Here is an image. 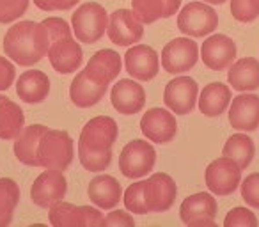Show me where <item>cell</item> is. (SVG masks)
Wrapping results in <instances>:
<instances>
[{"mask_svg": "<svg viewBox=\"0 0 259 227\" xmlns=\"http://www.w3.org/2000/svg\"><path fill=\"white\" fill-rule=\"evenodd\" d=\"M119 128L112 117L98 116L85 123L78 141L80 163L89 172H101L112 162V149L117 141Z\"/></svg>", "mask_w": 259, "mask_h": 227, "instance_id": "cell-1", "label": "cell"}, {"mask_svg": "<svg viewBox=\"0 0 259 227\" xmlns=\"http://www.w3.org/2000/svg\"><path fill=\"white\" fill-rule=\"evenodd\" d=\"M50 34L45 23L37 22H18L6 32L4 52L18 66H34L48 55Z\"/></svg>", "mask_w": 259, "mask_h": 227, "instance_id": "cell-2", "label": "cell"}, {"mask_svg": "<svg viewBox=\"0 0 259 227\" xmlns=\"http://www.w3.org/2000/svg\"><path fill=\"white\" fill-rule=\"evenodd\" d=\"M43 23L50 34L48 59L52 68L61 75L76 71L82 66L83 54L80 43L73 37L69 23L62 18H47Z\"/></svg>", "mask_w": 259, "mask_h": 227, "instance_id": "cell-3", "label": "cell"}, {"mask_svg": "<svg viewBox=\"0 0 259 227\" xmlns=\"http://www.w3.org/2000/svg\"><path fill=\"white\" fill-rule=\"evenodd\" d=\"M37 167L66 170L73 162V141L66 131L48 128L37 144Z\"/></svg>", "mask_w": 259, "mask_h": 227, "instance_id": "cell-4", "label": "cell"}, {"mask_svg": "<svg viewBox=\"0 0 259 227\" xmlns=\"http://www.w3.org/2000/svg\"><path fill=\"white\" fill-rule=\"evenodd\" d=\"M108 13L98 2H85L71 16V29L80 43L93 44L103 37L108 29Z\"/></svg>", "mask_w": 259, "mask_h": 227, "instance_id": "cell-5", "label": "cell"}, {"mask_svg": "<svg viewBox=\"0 0 259 227\" xmlns=\"http://www.w3.org/2000/svg\"><path fill=\"white\" fill-rule=\"evenodd\" d=\"M142 208L148 213H163L172 208L178 195L176 181L165 172H155L148 179H141Z\"/></svg>", "mask_w": 259, "mask_h": 227, "instance_id": "cell-6", "label": "cell"}, {"mask_svg": "<svg viewBox=\"0 0 259 227\" xmlns=\"http://www.w3.org/2000/svg\"><path fill=\"white\" fill-rule=\"evenodd\" d=\"M156 151L149 142L135 139L122 148L119 155V170L130 179L144 177L155 169Z\"/></svg>", "mask_w": 259, "mask_h": 227, "instance_id": "cell-7", "label": "cell"}, {"mask_svg": "<svg viewBox=\"0 0 259 227\" xmlns=\"http://www.w3.org/2000/svg\"><path fill=\"white\" fill-rule=\"evenodd\" d=\"M219 27V15L208 2H190L178 15V29L190 37H204Z\"/></svg>", "mask_w": 259, "mask_h": 227, "instance_id": "cell-8", "label": "cell"}, {"mask_svg": "<svg viewBox=\"0 0 259 227\" xmlns=\"http://www.w3.org/2000/svg\"><path fill=\"white\" fill-rule=\"evenodd\" d=\"M48 220L55 227H100L103 225L105 216L98 206H75L61 201L50 208Z\"/></svg>", "mask_w": 259, "mask_h": 227, "instance_id": "cell-9", "label": "cell"}, {"mask_svg": "<svg viewBox=\"0 0 259 227\" xmlns=\"http://www.w3.org/2000/svg\"><path fill=\"white\" fill-rule=\"evenodd\" d=\"M206 187L215 195H231L236 192L241 181V167L233 158H217L206 167Z\"/></svg>", "mask_w": 259, "mask_h": 227, "instance_id": "cell-10", "label": "cell"}, {"mask_svg": "<svg viewBox=\"0 0 259 227\" xmlns=\"http://www.w3.org/2000/svg\"><path fill=\"white\" fill-rule=\"evenodd\" d=\"M160 59L167 73L180 75V73L190 71L199 61L197 43L190 37H176L163 47Z\"/></svg>", "mask_w": 259, "mask_h": 227, "instance_id": "cell-11", "label": "cell"}, {"mask_svg": "<svg viewBox=\"0 0 259 227\" xmlns=\"http://www.w3.org/2000/svg\"><path fill=\"white\" fill-rule=\"evenodd\" d=\"M68 192V181H66L62 170L47 169L36 177L32 188H30V199L39 208L50 209L54 204L61 202Z\"/></svg>", "mask_w": 259, "mask_h": 227, "instance_id": "cell-12", "label": "cell"}, {"mask_svg": "<svg viewBox=\"0 0 259 227\" xmlns=\"http://www.w3.org/2000/svg\"><path fill=\"white\" fill-rule=\"evenodd\" d=\"M199 85L192 76H178L170 80L163 90V103L178 116H187L197 103Z\"/></svg>", "mask_w": 259, "mask_h": 227, "instance_id": "cell-13", "label": "cell"}, {"mask_svg": "<svg viewBox=\"0 0 259 227\" xmlns=\"http://www.w3.org/2000/svg\"><path fill=\"white\" fill-rule=\"evenodd\" d=\"M180 218L188 227H206L215 225L217 218V201L208 192L188 195L180 208Z\"/></svg>", "mask_w": 259, "mask_h": 227, "instance_id": "cell-14", "label": "cell"}, {"mask_svg": "<svg viewBox=\"0 0 259 227\" xmlns=\"http://www.w3.org/2000/svg\"><path fill=\"white\" fill-rule=\"evenodd\" d=\"M107 34L117 47H132L144 37V23L139 22L134 11L117 9L108 18Z\"/></svg>", "mask_w": 259, "mask_h": 227, "instance_id": "cell-15", "label": "cell"}, {"mask_svg": "<svg viewBox=\"0 0 259 227\" xmlns=\"http://www.w3.org/2000/svg\"><path fill=\"white\" fill-rule=\"evenodd\" d=\"M141 131L155 144H169L178 131L174 112L165 108H149L141 119Z\"/></svg>", "mask_w": 259, "mask_h": 227, "instance_id": "cell-16", "label": "cell"}, {"mask_svg": "<svg viewBox=\"0 0 259 227\" xmlns=\"http://www.w3.org/2000/svg\"><path fill=\"white\" fill-rule=\"evenodd\" d=\"M124 68L139 82H149L158 75L160 57L149 44H135L124 55Z\"/></svg>", "mask_w": 259, "mask_h": 227, "instance_id": "cell-17", "label": "cell"}, {"mask_svg": "<svg viewBox=\"0 0 259 227\" xmlns=\"http://www.w3.org/2000/svg\"><path fill=\"white\" fill-rule=\"evenodd\" d=\"M201 59L211 71H224L236 59V44L226 34H213L202 43Z\"/></svg>", "mask_w": 259, "mask_h": 227, "instance_id": "cell-18", "label": "cell"}, {"mask_svg": "<svg viewBox=\"0 0 259 227\" xmlns=\"http://www.w3.org/2000/svg\"><path fill=\"white\" fill-rule=\"evenodd\" d=\"M112 107L122 116H134L144 108L146 90L135 80H119L110 93Z\"/></svg>", "mask_w": 259, "mask_h": 227, "instance_id": "cell-19", "label": "cell"}, {"mask_svg": "<svg viewBox=\"0 0 259 227\" xmlns=\"http://www.w3.org/2000/svg\"><path fill=\"white\" fill-rule=\"evenodd\" d=\"M107 89H108V83H103L101 80L94 78L83 68V71H80L73 78L71 85H69V100L76 107L89 108L103 100V96L107 94Z\"/></svg>", "mask_w": 259, "mask_h": 227, "instance_id": "cell-20", "label": "cell"}, {"mask_svg": "<svg viewBox=\"0 0 259 227\" xmlns=\"http://www.w3.org/2000/svg\"><path fill=\"white\" fill-rule=\"evenodd\" d=\"M229 123L238 131H254L259 128V96L240 94L229 107Z\"/></svg>", "mask_w": 259, "mask_h": 227, "instance_id": "cell-21", "label": "cell"}, {"mask_svg": "<svg viewBox=\"0 0 259 227\" xmlns=\"http://www.w3.org/2000/svg\"><path fill=\"white\" fill-rule=\"evenodd\" d=\"M16 94L29 105L43 103L50 94V78L41 69H29L16 82Z\"/></svg>", "mask_w": 259, "mask_h": 227, "instance_id": "cell-22", "label": "cell"}, {"mask_svg": "<svg viewBox=\"0 0 259 227\" xmlns=\"http://www.w3.org/2000/svg\"><path fill=\"white\" fill-rule=\"evenodd\" d=\"M87 194H89L91 202L100 209H112L121 201L122 188L121 183L114 176L98 174L94 179H91Z\"/></svg>", "mask_w": 259, "mask_h": 227, "instance_id": "cell-23", "label": "cell"}, {"mask_svg": "<svg viewBox=\"0 0 259 227\" xmlns=\"http://www.w3.org/2000/svg\"><path fill=\"white\" fill-rule=\"evenodd\" d=\"M181 8V0H132V11L139 22L151 25L156 20L170 18Z\"/></svg>", "mask_w": 259, "mask_h": 227, "instance_id": "cell-24", "label": "cell"}, {"mask_svg": "<svg viewBox=\"0 0 259 227\" xmlns=\"http://www.w3.org/2000/svg\"><path fill=\"white\" fill-rule=\"evenodd\" d=\"M231 89L222 82H211L201 90L199 110L206 117H219L227 110L231 103Z\"/></svg>", "mask_w": 259, "mask_h": 227, "instance_id": "cell-25", "label": "cell"}, {"mask_svg": "<svg viewBox=\"0 0 259 227\" xmlns=\"http://www.w3.org/2000/svg\"><path fill=\"white\" fill-rule=\"evenodd\" d=\"M227 80L233 89L240 93L259 89V61L252 57H243L233 62L227 71Z\"/></svg>", "mask_w": 259, "mask_h": 227, "instance_id": "cell-26", "label": "cell"}, {"mask_svg": "<svg viewBox=\"0 0 259 227\" xmlns=\"http://www.w3.org/2000/svg\"><path fill=\"white\" fill-rule=\"evenodd\" d=\"M47 130L48 126H45V124H30V126L23 128L20 131V135L15 141V146H13L18 162L29 167H37V144L41 141V135Z\"/></svg>", "mask_w": 259, "mask_h": 227, "instance_id": "cell-27", "label": "cell"}, {"mask_svg": "<svg viewBox=\"0 0 259 227\" xmlns=\"http://www.w3.org/2000/svg\"><path fill=\"white\" fill-rule=\"evenodd\" d=\"M121 55L110 48H103V50H98L89 59L85 69L94 78L101 80L103 83H110L121 73Z\"/></svg>", "mask_w": 259, "mask_h": 227, "instance_id": "cell-28", "label": "cell"}, {"mask_svg": "<svg viewBox=\"0 0 259 227\" xmlns=\"http://www.w3.org/2000/svg\"><path fill=\"white\" fill-rule=\"evenodd\" d=\"M25 128V116L20 105L0 94V139L13 141Z\"/></svg>", "mask_w": 259, "mask_h": 227, "instance_id": "cell-29", "label": "cell"}, {"mask_svg": "<svg viewBox=\"0 0 259 227\" xmlns=\"http://www.w3.org/2000/svg\"><path fill=\"white\" fill-rule=\"evenodd\" d=\"M254 141L245 133H234L227 139V142L222 148V155L227 158H233L238 165L241 167V170L247 169L254 160Z\"/></svg>", "mask_w": 259, "mask_h": 227, "instance_id": "cell-30", "label": "cell"}, {"mask_svg": "<svg viewBox=\"0 0 259 227\" xmlns=\"http://www.w3.org/2000/svg\"><path fill=\"white\" fill-rule=\"evenodd\" d=\"M20 202V187L11 177H0V227L13 222L15 209Z\"/></svg>", "mask_w": 259, "mask_h": 227, "instance_id": "cell-31", "label": "cell"}, {"mask_svg": "<svg viewBox=\"0 0 259 227\" xmlns=\"http://www.w3.org/2000/svg\"><path fill=\"white\" fill-rule=\"evenodd\" d=\"M231 15L241 23L254 22L259 16V0H231Z\"/></svg>", "mask_w": 259, "mask_h": 227, "instance_id": "cell-32", "label": "cell"}, {"mask_svg": "<svg viewBox=\"0 0 259 227\" xmlns=\"http://www.w3.org/2000/svg\"><path fill=\"white\" fill-rule=\"evenodd\" d=\"M30 0H0V23H13L29 9Z\"/></svg>", "mask_w": 259, "mask_h": 227, "instance_id": "cell-33", "label": "cell"}, {"mask_svg": "<svg viewBox=\"0 0 259 227\" xmlns=\"http://www.w3.org/2000/svg\"><path fill=\"white\" fill-rule=\"evenodd\" d=\"M224 225L226 227H257V218L255 215L247 208H233L224 218Z\"/></svg>", "mask_w": 259, "mask_h": 227, "instance_id": "cell-34", "label": "cell"}, {"mask_svg": "<svg viewBox=\"0 0 259 227\" xmlns=\"http://www.w3.org/2000/svg\"><path fill=\"white\" fill-rule=\"evenodd\" d=\"M241 197L250 208L259 209V172H252L241 183Z\"/></svg>", "mask_w": 259, "mask_h": 227, "instance_id": "cell-35", "label": "cell"}, {"mask_svg": "<svg viewBox=\"0 0 259 227\" xmlns=\"http://www.w3.org/2000/svg\"><path fill=\"white\" fill-rule=\"evenodd\" d=\"M103 225L107 227H134L135 220L130 215V211H122V209H115V211L108 213L103 220Z\"/></svg>", "mask_w": 259, "mask_h": 227, "instance_id": "cell-36", "label": "cell"}, {"mask_svg": "<svg viewBox=\"0 0 259 227\" xmlns=\"http://www.w3.org/2000/svg\"><path fill=\"white\" fill-rule=\"evenodd\" d=\"M80 0H34V4L41 9V11H68V9L75 8Z\"/></svg>", "mask_w": 259, "mask_h": 227, "instance_id": "cell-37", "label": "cell"}, {"mask_svg": "<svg viewBox=\"0 0 259 227\" xmlns=\"http://www.w3.org/2000/svg\"><path fill=\"white\" fill-rule=\"evenodd\" d=\"M16 76V69L13 62L6 57H0V90H8L13 85Z\"/></svg>", "mask_w": 259, "mask_h": 227, "instance_id": "cell-38", "label": "cell"}, {"mask_svg": "<svg viewBox=\"0 0 259 227\" xmlns=\"http://www.w3.org/2000/svg\"><path fill=\"white\" fill-rule=\"evenodd\" d=\"M204 2H208V4H224L226 0H204Z\"/></svg>", "mask_w": 259, "mask_h": 227, "instance_id": "cell-39", "label": "cell"}]
</instances>
